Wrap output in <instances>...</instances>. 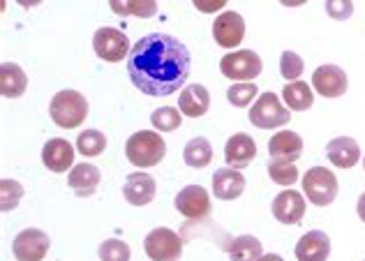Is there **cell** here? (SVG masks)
Here are the masks:
<instances>
[{"label": "cell", "instance_id": "obj_9", "mask_svg": "<svg viewBox=\"0 0 365 261\" xmlns=\"http://www.w3.org/2000/svg\"><path fill=\"white\" fill-rule=\"evenodd\" d=\"M51 247L49 236L42 229H24L21 234L14 238L12 252L16 261H42Z\"/></svg>", "mask_w": 365, "mask_h": 261}, {"label": "cell", "instance_id": "obj_29", "mask_svg": "<svg viewBox=\"0 0 365 261\" xmlns=\"http://www.w3.org/2000/svg\"><path fill=\"white\" fill-rule=\"evenodd\" d=\"M268 176L273 183L282 188H292L296 180H299V169L294 167V162H284V160H271L268 162Z\"/></svg>", "mask_w": 365, "mask_h": 261}, {"label": "cell", "instance_id": "obj_24", "mask_svg": "<svg viewBox=\"0 0 365 261\" xmlns=\"http://www.w3.org/2000/svg\"><path fill=\"white\" fill-rule=\"evenodd\" d=\"M182 160H185V164L192 169H204L210 164V160H213V146H210V141L204 137L190 139L185 143V148H182Z\"/></svg>", "mask_w": 365, "mask_h": 261}, {"label": "cell", "instance_id": "obj_11", "mask_svg": "<svg viewBox=\"0 0 365 261\" xmlns=\"http://www.w3.org/2000/svg\"><path fill=\"white\" fill-rule=\"evenodd\" d=\"M347 74L338 65H322L312 74V88L322 98H340V95L347 93Z\"/></svg>", "mask_w": 365, "mask_h": 261}, {"label": "cell", "instance_id": "obj_12", "mask_svg": "<svg viewBox=\"0 0 365 261\" xmlns=\"http://www.w3.org/2000/svg\"><path fill=\"white\" fill-rule=\"evenodd\" d=\"M213 37L220 46L234 49L245 37V21L238 12H222L213 24Z\"/></svg>", "mask_w": 365, "mask_h": 261}, {"label": "cell", "instance_id": "obj_41", "mask_svg": "<svg viewBox=\"0 0 365 261\" xmlns=\"http://www.w3.org/2000/svg\"><path fill=\"white\" fill-rule=\"evenodd\" d=\"M363 167H365V158H363Z\"/></svg>", "mask_w": 365, "mask_h": 261}, {"label": "cell", "instance_id": "obj_10", "mask_svg": "<svg viewBox=\"0 0 365 261\" xmlns=\"http://www.w3.org/2000/svg\"><path fill=\"white\" fill-rule=\"evenodd\" d=\"M174 206H176V210L180 213L182 218L204 220V218H208V213H210V197L201 185H187L176 195Z\"/></svg>", "mask_w": 365, "mask_h": 261}, {"label": "cell", "instance_id": "obj_30", "mask_svg": "<svg viewBox=\"0 0 365 261\" xmlns=\"http://www.w3.org/2000/svg\"><path fill=\"white\" fill-rule=\"evenodd\" d=\"M150 123L158 132H174L180 128L182 113L180 109H174V106H162V109H155L150 113Z\"/></svg>", "mask_w": 365, "mask_h": 261}, {"label": "cell", "instance_id": "obj_15", "mask_svg": "<svg viewBox=\"0 0 365 261\" xmlns=\"http://www.w3.org/2000/svg\"><path fill=\"white\" fill-rule=\"evenodd\" d=\"M42 162L44 167L53 173H65L74 164V148L67 139H49L42 148Z\"/></svg>", "mask_w": 365, "mask_h": 261}, {"label": "cell", "instance_id": "obj_36", "mask_svg": "<svg viewBox=\"0 0 365 261\" xmlns=\"http://www.w3.org/2000/svg\"><path fill=\"white\" fill-rule=\"evenodd\" d=\"M192 3H195V7L199 9V12L215 14V12H220V9H225V5L229 3V0H192Z\"/></svg>", "mask_w": 365, "mask_h": 261}, {"label": "cell", "instance_id": "obj_23", "mask_svg": "<svg viewBox=\"0 0 365 261\" xmlns=\"http://www.w3.org/2000/svg\"><path fill=\"white\" fill-rule=\"evenodd\" d=\"M28 88V76L16 63H3L0 67V93L5 98H21Z\"/></svg>", "mask_w": 365, "mask_h": 261}, {"label": "cell", "instance_id": "obj_40", "mask_svg": "<svg viewBox=\"0 0 365 261\" xmlns=\"http://www.w3.org/2000/svg\"><path fill=\"white\" fill-rule=\"evenodd\" d=\"M259 261H284V259H282L280 255H264Z\"/></svg>", "mask_w": 365, "mask_h": 261}, {"label": "cell", "instance_id": "obj_13", "mask_svg": "<svg viewBox=\"0 0 365 261\" xmlns=\"http://www.w3.org/2000/svg\"><path fill=\"white\" fill-rule=\"evenodd\" d=\"M273 215L282 225H299L305 215V199L296 190H282L273 199Z\"/></svg>", "mask_w": 365, "mask_h": 261}, {"label": "cell", "instance_id": "obj_28", "mask_svg": "<svg viewBox=\"0 0 365 261\" xmlns=\"http://www.w3.org/2000/svg\"><path fill=\"white\" fill-rule=\"evenodd\" d=\"M104 148H107V137H104L100 130H86L79 134V139H76V150H79L83 158H98Z\"/></svg>", "mask_w": 365, "mask_h": 261}, {"label": "cell", "instance_id": "obj_14", "mask_svg": "<svg viewBox=\"0 0 365 261\" xmlns=\"http://www.w3.org/2000/svg\"><path fill=\"white\" fill-rule=\"evenodd\" d=\"M155 178L150 173L134 171L125 178L123 185V197L130 201L132 206H148L153 197H155Z\"/></svg>", "mask_w": 365, "mask_h": 261}, {"label": "cell", "instance_id": "obj_7", "mask_svg": "<svg viewBox=\"0 0 365 261\" xmlns=\"http://www.w3.org/2000/svg\"><path fill=\"white\" fill-rule=\"evenodd\" d=\"M143 250L150 261H178L182 255V240L176 231L158 227L143 240Z\"/></svg>", "mask_w": 365, "mask_h": 261}, {"label": "cell", "instance_id": "obj_25", "mask_svg": "<svg viewBox=\"0 0 365 261\" xmlns=\"http://www.w3.org/2000/svg\"><path fill=\"white\" fill-rule=\"evenodd\" d=\"M109 7L113 14L118 16H139V19H150L158 14V3L155 0H109Z\"/></svg>", "mask_w": 365, "mask_h": 261}, {"label": "cell", "instance_id": "obj_38", "mask_svg": "<svg viewBox=\"0 0 365 261\" xmlns=\"http://www.w3.org/2000/svg\"><path fill=\"white\" fill-rule=\"evenodd\" d=\"M16 3L21 5V7H26V9H31V7H37V5H40L42 0H16Z\"/></svg>", "mask_w": 365, "mask_h": 261}, {"label": "cell", "instance_id": "obj_17", "mask_svg": "<svg viewBox=\"0 0 365 261\" xmlns=\"http://www.w3.org/2000/svg\"><path fill=\"white\" fill-rule=\"evenodd\" d=\"M303 155V139L296 132H277L268 141V158L271 160H284V162H296Z\"/></svg>", "mask_w": 365, "mask_h": 261}, {"label": "cell", "instance_id": "obj_31", "mask_svg": "<svg viewBox=\"0 0 365 261\" xmlns=\"http://www.w3.org/2000/svg\"><path fill=\"white\" fill-rule=\"evenodd\" d=\"M21 197H24L21 183L9 180V178L0 180V208H3V213L14 210L19 206V201H21Z\"/></svg>", "mask_w": 365, "mask_h": 261}, {"label": "cell", "instance_id": "obj_33", "mask_svg": "<svg viewBox=\"0 0 365 261\" xmlns=\"http://www.w3.org/2000/svg\"><path fill=\"white\" fill-rule=\"evenodd\" d=\"M132 252L130 245L118 238H109L100 245V259L102 261H130Z\"/></svg>", "mask_w": 365, "mask_h": 261}, {"label": "cell", "instance_id": "obj_39", "mask_svg": "<svg viewBox=\"0 0 365 261\" xmlns=\"http://www.w3.org/2000/svg\"><path fill=\"white\" fill-rule=\"evenodd\" d=\"M280 3H282L284 7H301V5L307 3V0H280Z\"/></svg>", "mask_w": 365, "mask_h": 261}, {"label": "cell", "instance_id": "obj_26", "mask_svg": "<svg viewBox=\"0 0 365 261\" xmlns=\"http://www.w3.org/2000/svg\"><path fill=\"white\" fill-rule=\"evenodd\" d=\"M282 98L292 111H307L314 104L312 88L305 81H289L284 86Z\"/></svg>", "mask_w": 365, "mask_h": 261}, {"label": "cell", "instance_id": "obj_5", "mask_svg": "<svg viewBox=\"0 0 365 261\" xmlns=\"http://www.w3.org/2000/svg\"><path fill=\"white\" fill-rule=\"evenodd\" d=\"M264 70V63L252 49H241L234 53L222 56L220 61V72H222L227 79H232L234 83H243V81H255Z\"/></svg>", "mask_w": 365, "mask_h": 261}, {"label": "cell", "instance_id": "obj_20", "mask_svg": "<svg viewBox=\"0 0 365 261\" xmlns=\"http://www.w3.org/2000/svg\"><path fill=\"white\" fill-rule=\"evenodd\" d=\"M208 106H210V95L201 83H190L178 95V109L182 116H187V118L204 116L208 111Z\"/></svg>", "mask_w": 365, "mask_h": 261}, {"label": "cell", "instance_id": "obj_16", "mask_svg": "<svg viewBox=\"0 0 365 261\" xmlns=\"http://www.w3.org/2000/svg\"><path fill=\"white\" fill-rule=\"evenodd\" d=\"M331 255V238L324 231L314 229L296 243V259L299 261H326Z\"/></svg>", "mask_w": 365, "mask_h": 261}, {"label": "cell", "instance_id": "obj_19", "mask_svg": "<svg viewBox=\"0 0 365 261\" xmlns=\"http://www.w3.org/2000/svg\"><path fill=\"white\" fill-rule=\"evenodd\" d=\"M245 190V176L238 169H217L213 173V195L222 201H234L243 195Z\"/></svg>", "mask_w": 365, "mask_h": 261}, {"label": "cell", "instance_id": "obj_37", "mask_svg": "<svg viewBox=\"0 0 365 261\" xmlns=\"http://www.w3.org/2000/svg\"><path fill=\"white\" fill-rule=\"evenodd\" d=\"M356 210H359V218L365 222V192H363L361 199H359V206H356Z\"/></svg>", "mask_w": 365, "mask_h": 261}, {"label": "cell", "instance_id": "obj_32", "mask_svg": "<svg viewBox=\"0 0 365 261\" xmlns=\"http://www.w3.org/2000/svg\"><path fill=\"white\" fill-rule=\"evenodd\" d=\"M257 95H259V91H257L255 81H243V83H234L232 88L227 91V100L234 106H238V109H243V106H247Z\"/></svg>", "mask_w": 365, "mask_h": 261}, {"label": "cell", "instance_id": "obj_3", "mask_svg": "<svg viewBox=\"0 0 365 261\" xmlns=\"http://www.w3.org/2000/svg\"><path fill=\"white\" fill-rule=\"evenodd\" d=\"M51 121L63 130H74L86 121L88 116V102L79 91H61L53 95L49 104Z\"/></svg>", "mask_w": 365, "mask_h": 261}, {"label": "cell", "instance_id": "obj_22", "mask_svg": "<svg viewBox=\"0 0 365 261\" xmlns=\"http://www.w3.org/2000/svg\"><path fill=\"white\" fill-rule=\"evenodd\" d=\"M102 180V173L95 164L88 162H81V164H74L72 171H70V188L74 190L76 197H91L95 195Z\"/></svg>", "mask_w": 365, "mask_h": 261}, {"label": "cell", "instance_id": "obj_4", "mask_svg": "<svg viewBox=\"0 0 365 261\" xmlns=\"http://www.w3.org/2000/svg\"><path fill=\"white\" fill-rule=\"evenodd\" d=\"M292 118L289 109H284L280 98L275 93H262L257 98L252 111H250V123L255 125L259 130H275V128H282Z\"/></svg>", "mask_w": 365, "mask_h": 261}, {"label": "cell", "instance_id": "obj_27", "mask_svg": "<svg viewBox=\"0 0 365 261\" xmlns=\"http://www.w3.org/2000/svg\"><path fill=\"white\" fill-rule=\"evenodd\" d=\"M264 257L262 252V243L259 238L243 234V236H236L229 245V259L232 261H259Z\"/></svg>", "mask_w": 365, "mask_h": 261}, {"label": "cell", "instance_id": "obj_21", "mask_svg": "<svg viewBox=\"0 0 365 261\" xmlns=\"http://www.w3.org/2000/svg\"><path fill=\"white\" fill-rule=\"evenodd\" d=\"M326 155H329V160L338 169H351V167H356V162L361 160V146L356 143V139H351V137H338L329 141Z\"/></svg>", "mask_w": 365, "mask_h": 261}, {"label": "cell", "instance_id": "obj_18", "mask_svg": "<svg viewBox=\"0 0 365 261\" xmlns=\"http://www.w3.org/2000/svg\"><path fill=\"white\" fill-rule=\"evenodd\" d=\"M257 158V143L247 134H234L225 146V160L227 167L232 169H245L250 162Z\"/></svg>", "mask_w": 365, "mask_h": 261}, {"label": "cell", "instance_id": "obj_1", "mask_svg": "<svg viewBox=\"0 0 365 261\" xmlns=\"http://www.w3.org/2000/svg\"><path fill=\"white\" fill-rule=\"evenodd\" d=\"M190 51L174 35L150 33L130 49L128 74L148 98H169L190 76Z\"/></svg>", "mask_w": 365, "mask_h": 261}, {"label": "cell", "instance_id": "obj_8", "mask_svg": "<svg viewBox=\"0 0 365 261\" xmlns=\"http://www.w3.org/2000/svg\"><path fill=\"white\" fill-rule=\"evenodd\" d=\"M93 49L102 58V61L120 63L123 58L130 56L128 53L130 51V42H128V35H125L123 31H118V28L104 26L93 35Z\"/></svg>", "mask_w": 365, "mask_h": 261}, {"label": "cell", "instance_id": "obj_2", "mask_svg": "<svg viewBox=\"0 0 365 261\" xmlns=\"http://www.w3.org/2000/svg\"><path fill=\"white\" fill-rule=\"evenodd\" d=\"M125 155H128V160L134 167L148 169L165 160L167 143L160 137V132L141 130V132H134L128 139V143H125Z\"/></svg>", "mask_w": 365, "mask_h": 261}, {"label": "cell", "instance_id": "obj_34", "mask_svg": "<svg viewBox=\"0 0 365 261\" xmlns=\"http://www.w3.org/2000/svg\"><path fill=\"white\" fill-rule=\"evenodd\" d=\"M303 58L299 53L294 51H284L282 58H280V74L287 79V83L289 81H299V76L303 74Z\"/></svg>", "mask_w": 365, "mask_h": 261}, {"label": "cell", "instance_id": "obj_6", "mask_svg": "<svg viewBox=\"0 0 365 261\" xmlns=\"http://www.w3.org/2000/svg\"><path fill=\"white\" fill-rule=\"evenodd\" d=\"M303 192L314 206H331L338 197V178L331 169L312 167L303 176Z\"/></svg>", "mask_w": 365, "mask_h": 261}, {"label": "cell", "instance_id": "obj_35", "mask_svg": "<svg viewBox=\"0 0 365 261\" xmlns=\"http://www.w3.org/2000/svg\"><path fill=\"white\" fill-rule=\"evenodd\" d=\"M326 14L335 21H347L354 14V3L351 0H326Z\"/></svg>", "mask_w": 365, "mask_h": 261}]
</instances>
